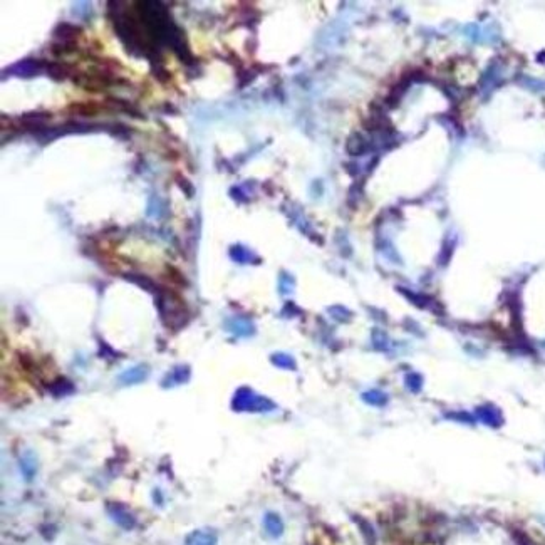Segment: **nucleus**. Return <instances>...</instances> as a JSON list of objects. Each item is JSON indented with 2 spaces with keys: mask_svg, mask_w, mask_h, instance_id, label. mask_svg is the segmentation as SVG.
Segmentation results:
<instances>
[{
  "mask_svg": "<svg viewBox=\"0 0 545 545\" xmlns=\"http://www.w3.org/2000/svg\"><path fill=\"white\" fill-rule=\"evenodd\" d=\"M362 399L366 401V403L369 404H374V406H384L388 401V396L381 393V391L374 389V391H369V393H364L362 394Z\"/></svg>",
  "mask_w": 545,
  "mask_h": 545,
  "instance_id": "39448f33",
  "label": "nucleus"
},
{
  "mask_svg": "<svg viewBox=\"0 0 545 545\" xmlns=\"http://www.w3.org/2000/svg\"><path fill=\"white\" fill-rule=\"evenodd\" d=\"M146 374L143 372V367H136V369H131L128 372H124L123 376H121V381H123L124 384H133V383H138L141 381V379H145Z\"/></svg>",
  "mask_w": 545,
  "mask_h": 545,
  "instance_id": "423d86ee",
  "label": "nucleus"
},
{
  "mask_svg": "<svg viewBox=\"0 0 545 545\" xmlns=\"http://www.w3.org/2000/svg\"><path fill=\"white\" fill-rule=\"evenodd\" d=\"M263 525H265V530L270 537H280L284 532V525H282V520H280L279 515L275 514H267L265 515V520H263Z\"/></svg>",
  "mask_w": 545,
  "mask_h": 545,
  "instance_id": "7ed1b4c3",
  "label": "nucleus"
},
{
  "mask_svg": "<svg viewBox=\"0 0 545 545\" xmlns=\"http://www.w3.org/2000/svg\"><path fill=\"white\" fill-rule=\"evenodd\" d=\"M233 408L239 411H268L274 410V404L268 403L267 399L258 398V396H255L249 389H242L235 396Z\"/></svg>",
  "mask_w": 545,
  "mask_h": 545,
  "instance_id": "f257e3e1",
  "label": "nucleus"
},
{
  "mask_svg": "<svg viewBox=\"0 0 545 545\" xmlns=\"http://www.w3.org/2000/svg\"><path fill=\"white\" fill-rule=\"evenodd\" d=\"M476 416L483 425H488L492 428H497L502 425V415H500V411L497 408H493V406H482V408L476 411Z\"/></svg>",
  "mask_w": 545,
  "mask_h": 545,
  "instance_id": "f03ea898",
  "label": "nucleus"
},
{
  "mask_svg": "<svg viewBox=\"0 0 545 545\" xmlns=\"http://www.w3.org/2000/svg\"><path fill=\"white\" fill-rule=\"evenodd\" d=\"M186 545H217V537L208 530H198L188 537Z\"/></svg>",
  "mask_w": 545,
  "mask_h": 545,
  "instance_id": "20e7f679",
  "label": "nucleus"
}]
</instances>
